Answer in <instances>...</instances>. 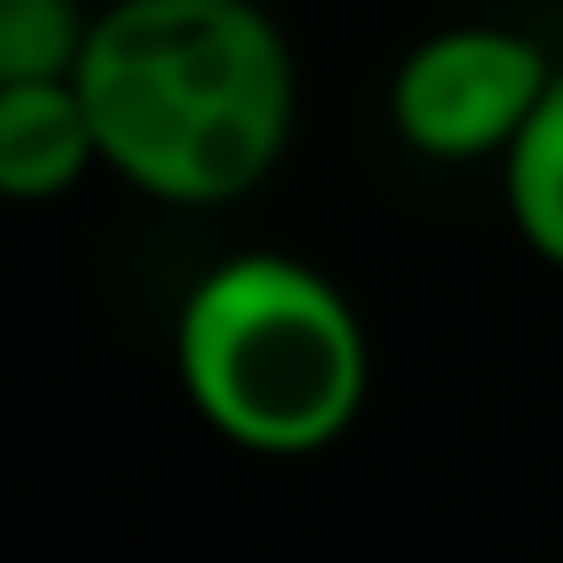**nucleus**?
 Returning a JSON list of instances; mask_svg holds the SVG:
<instances>
[{"label": "nucleus", "mask_w": 563, "mask_h": 563, "mask_svg": "<svg viewBox=\"0 0 563 563\" xmlns=\"http://www.w3.org/2000/svg\"><path fill=\"white\" fill-rule=\"evenodd\" d=\"M100 172V129L71 79H14L0 86V200L43 207Z\"/></svg>", "instance_id": "4"}, {"label": "nucleus", "mask_w": 563, "mask_h": 563, "mask_svg": "<svg viewBox=\"0 0 563 563\" xmlns=\"http://www.w3.org/2000/svg\"><path fill=\"white\" fill-rule=\"evenodd\" d=\"M100 165L143 200L229 207L278 172L300 65L264 0H108L79 57Z\"/></svg>", "instance_id": "1"}, {"label": "nucleus", "mask_w": 563, "mask_h": 563, "mask_svg": "<svg viewBox=\"0 0 563 563\" xmlns=\"http://www.w3.org/2000/svg\"><path fill=\"white\" fill-rule=\"evenodd\" d=\"M179 385L243 456H321L372 399V335L329 272L286 250H235L192 278L172 321Z\"/></svg>", "instance_id": "2"}, {"label": "nucleus", "mask_w": 563, "mask_h": 563, "mask_svg": "<svg viewBox=\"0 0 563 563\" xmlns=\"http://www.w3.org/2000/svg\"><path fill=\"white\" fill-rule=\"evenodd\" d=\"M550 86L556 65L528 29L450 22L393 65L385 108L407 151L435 165H485V157L499 165Z\"/></svg>", "instance_id": "3"}, {"label": "nucleus", "mask_w": 563, "mask_h": 563, "mask_svg": "<svg viewBox=\"0 0 563 563\" xmlns=\"http://www.w3.org/2000/svg\"><path fill=\"white\" fill-rule=\"evenodd\" d=\"M93 36L79 0H0V86L14 79H71Z\"/></svg>", "instance_id": "6"}, {"label": "nucleus", "mask_w": 563, "mask_h": 563, "mask_svg": "<svg viewBox=\"0 0 563 563\" xmlns=\"http://www.w3.org/2000/svg\"><path fill=\"white\" fill-rule=\"evenodd\" d=\"M499 192H507V221L550 272H563V71L499 157Z\"/></svg>", "instance_id": "5"}]
</instances>
